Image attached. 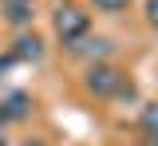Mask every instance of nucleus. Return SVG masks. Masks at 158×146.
Here are the masks:
<instances>
[{"mask_svg":"<svg viewBox=\"0 0 158 146\" xmlns=\"http://www.w3.org/2000/svg\"><path fill=\"white\" fill-rule=\"evenodd\" d=\"M146 20L158 28V0H146Z\"/></svg>","mask_w":158,"mask_h":146,"instance_id":"1a4fd4ad","label":"nucleus"},{"mask_svg":"<svg viewBox=\"0 0 158 146\" xmlns=\"http://www.w3.org/2000/svg\"><path fill=\"white\" fill-rule=\"evenodd\" d=\"M83 87L95 95V99H111L123 91V71L111 67V63H91L87 71H83Z\"/></svg>","mask_w":158,"mask_h":146,"instance_id":"f03ea898","label":"nucleus"},{"mask_svg":"<svg viewBox=\"0 0 158 146\" xmlns=\"http://www.w3.org/2000/svg\"><path fill=\"white\" fill-rule=\"evenodd\" d=\"M71 51H75V55H95V59H103V55L111 51V40H103V36H83V40L71 43Z\"/></svg>","mask_w":158,"mask_h":146,"instance_id":"39448f33","label":"nucleus"},{"mask_svg":"<svg viewBox=\"0 0 158 146\" xmlns=\"http://www.w3.org/2000/svg\"><path fill=\"white\" fill-rule=\"evenodd\" d=\"M4 8H8L4 16H8L12 24H28L32 16H36V12H32V0H4Z\"/></svg>","mask_w":158,"mask_h":146,"instance_id":"423d86ee","label":"nucleus"},{"mask_svg":"<svg viewBox=\"0 0 158 146\" xmlns=\"http://www.w3.org/2000/svg\"><path fill=\"white\" fill-rule=\"evenodd\" d=\"M138 123H142V130H146L150 138H158V103H146V107H142Z\"/></svg>","mask_w":158,"mask_h":146,"instance_id":"0eeeda50","label":"nucleus"},{"mask_svg":"<svg viewBox=\"0 0 158 146\" xmlns=\"http://www.w3.org/2000/svg\"><path fill=\"white\" fill-rule=\"evenodd\" d=\"M0 146H8V142H4V138H0Z\"/></svg>","mask_w":158,"mask_h":146,"instance_id":"9b49d317","label":"nucleus"},{"mask_svg":"<svg viewBox=\"0 0 158 146\" xmlns=\"http://www.w3.org/2000/svg\"><path fill=\"white\" fill-rule=\"evenodd\" d=\"M12 63H16V55H12V51H8V55H0V75H4V71H8Z\"/></svg>","mask_w":158,"mask_h":146,"instance_id":"9d476101","label":"nucleus"},{"mask_svg":"<svg viewBox=\"0 0 158 146\" xmlns=\"http://www.w3.org/2000/svg\"><path fill=\"white\" fill-rule=\"evenodd\" d=\"M12 55L16 59H40L44 55V40H40L36 32H20L16 40H12Z\"/></svg>","mask_w":158,"mask_h":146,"instance_id":"20e7f679","label":"nucleus"},{"mask_svg":"<svg viewBox=\"0 0 158 146\" xmlns=\"http://www.w3.org/2000/svg\"><path fill=\"white\" fill-rule=\"evenodd\" d=\"M28 107H32V99H28L24 91H8V95L0 99V123H8V119H24Z\"/></svg>","mask_w":158,"mask_h":146,"instance_id":"7ed1b4c3","label":"nucleus"},{"mask_svg":"<svg viewBox=\"0 0 158 146\" xmlns=\"http://www.w3.org/2000/svg\"><path fill=\"white\" fill-rule=\"evenodd\" d=\"M131 0H91V8H99V12H107V16H115V12H123Z\"/></svg>","mask_w":158,"mask_h":146,"instance_id":"6e6552de","label":"nucleus"},{"mask_svg":"<svg viewBox=\"0 0 158 146\" xmlns=\"http://www.w3.org/2000/svg\"><path fill=\"white\" fill-rule=\"evenodd\" d=\"M87 24H91V20H87V12H83L79 4H59L56 16H52V32H56L59 40L71 47L75 40H83V36H87Z\"/></svg>","mask_w":158,"mask_h":146,"instance_id":"f257e3e1","label":"nucleus"}]
</instances>
